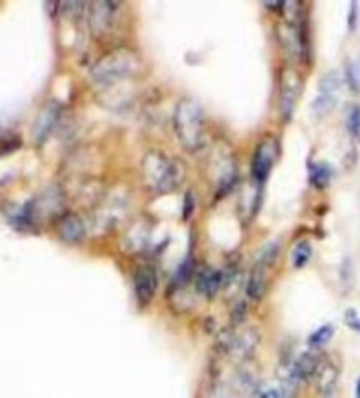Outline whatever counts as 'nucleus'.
<instances>
[{"mask_svg": "<svg viewBox=\"0 0 360 398\" xmlns=\"http://www.w3.org/2000/svg\"><path fill=\"white\" fill-rule=\"evenodd\" d=\"M145 181L157 193H171L181 186L184 179V165L171 160L160 151H149L142 162Z\"/></svg>", "mask_w": 360, "mask_h": 398, "instance_id": "nucleus-1", "label": "nucleus"}, {"mask_svg": "<svg viewBox=\"0 0 360 398\" xmlns=\"http://www.w3.org/2000/svg\"><path fill=\"white\" fill-rule=\"evenodd\" d=\"M174 132L178 141L188 151H197L204 142V111L193 98L178 102L173 116Z\"/></svg>", "mask_w": 360, "mask_h": 398, "instance_id": "nucleus-2", "label": "nucleus"}, {"mask_svg": "<svg viewBox=\"0 0 360 398\" xmlns=\"http://www.w3.org/2000/svg\"><path fill=\"white\" fill-rule=\"evenodd\" d=\"M139 69V58L129 49H116L102 56L94 65L90 79L97 88H109L125 81Z\"/></svg>", "mask_w": 360, "mask_h": 398, "instance_id": "nucleus-3", "label": "nucleus"}, {"mask_svg": "<svg viewBox=\"0 0 360 398\" xmlns=\"http://www.w3.org/2000/svg\"><path fill=\"white\" fill-rule=\"evenodd\" d=\"M302 91V79L297 71L286 69L282 74V85H279V111L286 121L294 116L295 106Z\"/></svg>", "mask_w": 360, "mask_h": 398, "instance_id": "nucleus-4", "label": "nucleus"}, {"mask_svg": "<svg viewBox=\"0 0 360 398\" xmlns=\"http://www.w3.org/2000/svg\"><path fill=\"white\" fill-rule=\"evenodd\" d=\"M341 88L339 72L330 71L321 78L318 86V95L313 102V111L318 118H324L334 109L337 104V93Z\"/></svg>", "mask_w": 360, "mask_h": 398, "instance_id": "nucleus-5", "label": "nucleus"}, {"mask_svg": "<svg viewBox=\"0 0 360 398\" xmlns=\"http://www.w3.org/2000/svg\"><path fill=\"white\" fill-rule=\"evenodd\" d=\"M276 153H278V146L273 139H266L255 149L253 160H251V177L259 186H262L269 177L276 160Z\"/></svg>", "mask_w": 360, "mask_h": 398, "instance_id": "nucleus-6", "label": "nucleus"}, {"mask_svg": "<svg viewBox=\"0 0 360 398\" xmlns=\"http://www.w3.org/2000/svg\"><path fill=\"white\" fill-rule=\"evenodd\" d=\"M158 288L157 270L151 265H141L134 274V291L137 302L141 305H148L155 298Z\"/></svg>", "mask_w": 360, "mask_h": 398, "instance_id": "nucleus-7", "label": "nucleus"}, {"mask_svg": "<svg viewBox=\"0 0 360 398\" xmlns=\"http://www.w3.org/2000/svg\"><path fill=\"white\" fill-rule=\"evenodd\" d=\"M260 344V333L257 328H246L241 330L239 333L232 335L231 346H229V353L239 362L250 360L255 355L257 348Z\"/></svg>", "mask_w": 360, "mask_h": 398, "instance_id": "nucleus-8", "label": "nucleus"}, {"mask_svg": "<svg viewBox=\"0 0 360 398\" xmlns=\"http://www.w3.org/2000/svg\"><path fill=\"white\" fill-rule=\"evenodd\" d=\"M59 237L62 241H65L67 244H79V242L85 241L87 237V228H85V223L74 212H69L63 218H60L59 221Z\"/></svg>", "mask_w": 360, "mask_h": 398, "instance_id": "nucleus-9", "label": "nucleus"}, {"mask_svg": "<svg viewBox=\"0 0 360 398\" xmlns=\"http://www.w3.org/2000/svg\"><path fill=\"white\" fill-rule=\"evenodd\" d=\"M114 14H116V4L114 2H97L90 11V27L95 36H102L113 25Z\"/></svg>", "mask_w": 360, "mask_h": 398, "instance_id": "nucleus-10", "label": "nucleus"}, {"mask_svg": "<svg viewBox=\"0 0 360 398\" xmlns=\"http://www.w3.org/2000/svg\"><path fill=\"white\" fill-rule=\"evenodd\" d=\"M321 365L320 356L315 355L311 351H306L292 363V368H290V377L295 379L297 383H302V381H308V379L315 377Z\"/></svg>", "mask_w": 360, "mask_h": 398, "instance_id": "nucleus-11", "label": "nucleus"}, {"mask_svg": "<svg viewBox=\"0 0 360 398\" xmlns=\"http://www.w3.org/2000/svg\"><path fill=\"white\" fill-rule=\"evenodd\" d=\"M225 285V274L215 269H202L195 278L197 291L206 298H215Z\"/></svg>", "mask_w": 360, "mask_h": 398, "instance_id": "nucleus-12", "label": "nucleus"}, {"mask_svg": "<svg viewBox=\"0 0 360 398\" xmlns=\"http://www.w3.org/2000/svg\"><path fill=\"white\" fill-rule=\"evenodd\" d=\"M60 120V106L59 104H50V106L44 107V111L41 113V116L37 118V123L34 126V139L37 142H44L50 137V133L53 132V129L56 126Z\"/></svg>", "mask_w": 360, "mask_h": 398, "instance_id": "nucleus-13", "label": "nucleus"}, {"mask_svg": "<svg viewBox=\"0 0 360 398\" xmlns=\"http://www.w3.org/2000/svg\"><path fill=\"white\" fill-rule=\"evenodd\" d=\"M267 272L269 269L264 265L255 263L250 272V278L246 283V295L250 300L260 302L267 291Z\"/></svg>", "mask_w": 360, "mask_h": 398, "instance_id": "nucleus-14", "label": "nucleus"}, {"mask_svg": "<svg viewBox=\"0 0 360 398\" xmlns=\"http://www.w3.org/2000/svg\"><path fill=\"white\" fill-rule=\"evenodd\" d=\"M315 379H317V388L321 397L337 390V368L330 362L321 363Z\"/></svg>", "mask_w": 360, "mask_h": 398, "instance_id": "nucleus-15", "label": "nucleus"}, {"mask_svg": "<svg viewBox=\"0 0 360 398\" xmlns=\"http://www.w3.org/2000/svg\"><path fill=\"white\" fill-rule=\"evenodd\" d=\"M332 176L334 172L329 164H325V162H317V164L311 162L310 164V183L313 184L317 190H324V188L329 186L330 181H332Z\"/></svg>", "mask_w": 360, "mask_h": 398, "instance_id": "nucleus-16", "label": "nucleus"}, {"mask_svg": "<svg viewBox=\"0 0 360 398\" xmlns=\"http://www.w3.org/2000/svg\"><path fill=\"white\" fill-rule=\"evenodd\" d=\"M311 254H313V247H311L310 242L301 241L297 246L294 247V251H292V265H294L295 269H302V267L310 263Z\"/></svg>", "mask_w": 360, "mask_h": 398, "instance_id": "nucleus-17", "label": "nucleus"}, {"mask_svg": "<svg viewBox=\"0 0 360 398\" xmlns=\"http://www.w3.org/2000/svg\"><path fill=\"white\" fill-rule=\"evenodd\" d=\"M334 335V327L332 324H324L318 330H315L313 333L310 335V344L313 348H320V346H325V344L329 342Z\"/></svg>", "mask_w": 360, "mask_h": 398, "instance_id": "nucleus-18", "label": "nucleus"}, {"mask_svg": "<svg viewBox=\"0 0 360 398\" xmlns=\"http://www.w3.org/2000/svg\"><path fill=\"white\" fill-rule=\"evenodd\" d=\"M346 129L353 139H360V106H352L346 113Z\"/></svg>", "mask_w": 360, "mask_h": 398, "instance_id": "nucleus-19", "label": "nucleus"}, {"mask_svg": "<svg viewBox=\"0 0 360 398\" xmlns=\"http://www.w3.org/2000/svg\"><path fill=\"white\" fill-rule=\"evenodd\" d=\"M246 314H248V305H246V302H243V300L235 302V305H234V307H232V313H231V324H232V328H237L239 324L243 323L244 318H246Z\"/></svg>", "mask_w": 360, "mask_h": 398, "instance_id": "nucleus-20", "label": "nucleus"}, {"mask_svg": "<svg viewBox=\"0 0 360 398\" xmlns=\"http://www.w3.org/2000/svg\"><path fill=\"white\" fill-rule=\"evenodd\" d=\"M209 398H232V391L227 384H216L213 386Z\"/></svg>", "mask_w": 360, "mask_h": 398, "instance_id": "nucleus-21", "label": "nucleus"}, {"mask_svg": "<svg viewBox=\"0 0 360 398\" xmlns=\"http://www.w3.org/2000/svg\"><path fill=\"white\" fill-rule=\"evenodd\" d=\"M357 25H359V4L352 2L348 11V28L353 32L357 28Z\"/></svg>", "mask_w": 360, "mask_h": 398, "instance_id": "nucleus-22", "label": "nucleus"}, {"mask_svg": "<svg viewBox=\"0 0 360 398\" xmlns=\"http://www.w3.org/2000/svg\"><path fill=\"white\" fill-rule=\"evenodd\" d=\"M193 209H195V197L192 195V193H187V197H184V209H183V218L188 219L190 216H192Z\"/></svg>", "mask_w": 360, "mask_h": 398, "instance_id": "nucleus-23", "label": "nucleus"}, {"mask_svg": "<svg viewBox=\"0 0 360 398\" xmlns=\"http://www.w3.org/2000/svg\"><path fill=\"white\" fill-rule=\"evenodd\" d=\"M346 321H348V324L353 328V330L360 332V320L355 316L353 311H348V314H346Z\"/></svg>", "mask_w": 360, "mask_h": 398, "instance_id": "nucleus-24", "label": "nucleus"}, {"mask_svg": "<svg viewBox=\"0 0 360 398\" xmlns=\"http://www.w3.org/2000/svg\"><path fill=\"white\" fill-rule=\"evenodd\" d=\"M321 398H341L339 397V390H334V391H330V393H327V395H324Z\"/></svg>", "mask_w": 360, "mask_h": 398, "instance_id": "nucleus-25", "label": "nucleus"}, {"mask_svg": "<svg viewBox=\"0 0 360 398\" xmlns=\"http://www.w3.org/2000/svg\"><path fill=\"white\" fill-rule=\"evenodd\" d=\"M357 398H360V379L357 381Z\"/></svg>", "mask_w": 360, "mask_h": 398, "instance_id": "nucleus-26", "label": "nucleus"}]
</instances>
